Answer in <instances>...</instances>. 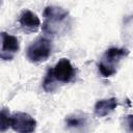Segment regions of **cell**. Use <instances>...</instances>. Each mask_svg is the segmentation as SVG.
Here are the masks:
<instances>
[{
  "instance_id": "cell-6",
  "label": "cell",
  "mask_w": 133,
  "mask_h": 133,
  "mask_svg": "<svg viewBox=\"0 0 133 133\" xmlns=\"http://www.w3.org/2000/svg\"><path fill=\"white\" fill-rule=\"evenodd\" d=\"M1 37V51H0V58L4 60H11L15 56V54L20 49L19 39L11 34H8L6 32L0 33Z\"/></svg>"
},
{
  "instance_id": "cell-2",
  "label": "cell",
  "mask_w": 133,
  "mask_h": 133,
  "mask_svg": "<svg viewBox=\"0 0 133 133\" xmlns=\"http://www.w3.org/2000/svg\"><path fill=\"white\" fill-rule=\"evenodd\" d=\"M129 50L125 48H109L103 55L102 60L98 64L100 74L105 77H111L116 73V65L118 62L128 56Z\"/></svg>"
},
{
  "instance_id": "cell-8",
  "label": "cell",
  "mask_w": 133,
  "mask_h": 133,
  "mask_svg": "<svg viewBox=\"0 0 133 133\" xmlns=\"http://www.w3.org/2000/svg\"><path fill=\"white\" fill-rule=\"evenodd\" d=\"M118 106V101L116 98H109V99H103L96 103L95 105V115L98 117H104L108 114H110L116 107Z\"/></svg>"
},
{
  "instance_id": "cell-11",
  "label": "cell",
  "mask_w": 133,
  "mask_h": 133,
  "mask_svg": "<svg viewBox=\"0 0 133 133\" xmlns=\"http://www.w3.org/2000/svg\"><path fill=\"white\" fill-rule=\"evenodd\" d=\"M43 87L46 91L50 92V91H54L56 88H57V82L55 81V79L53 78L50 70L48 71L44 81H43Z\"/></svg>"
},
{
  "instance_id": "cell-1",
  "label": "cell",
  "mask_w": 133,
  "mask_h": 133,
  "mask_svg": "<svg viewBox=\"0 0 133 133\" xmlns=\"http://www.w3.org/2000/svg\"><path fill=\"white\" fill-rule=\"evenodd\" d=\"M43 16L45 18L43 30L47 34L55 35L66 30L69 12L65 9L57 6H47Z\"/></svg>"
},
{
  "instance_id": "cell-4",
  "label": "cell",
  "mask_w": 133,
  "mask_h": 133,
  "mask_svg": "<svg viewBox=\"0 0 133 133\" xmlns=\"http://www.w3.org/2000/svg\"><path fill=\"white\" fill-rule=\"evenodd\" d=\"M10 127L17 133H33L36 121L26 112H15L10 115Z\"/></svg>"
},
{
  "instance_id": "cell-5",
  "label": "cell",
  "mask_w": 133,
  "mask_h": 133,
  "mask_svg": "<svg viewBox=\"0 0 133 133\" xmlns=\"http://www.w3.org/2000/svg\"><path fill=\"white\" fill-rule=\"evenodd\" d=\"M50 72L55 79V81L59 83H69L75 77L76 71L68 58H61L54 68L50 69Z\"/></svg>"
},
{
  "instance_id": "cell-7",
  "label": "cell",
  "mask_w": 133,
  "mask_h": 133,
  "mask_svg": "<svg viewBox=\"0 0 133 133\" xmlns=\"http://www.w3.org/2000/svg\"><path fill=\"white\" fill-rule=\"evenodd\" d=\"M19 22H20L21 26L26 31H29V32L37 31L41 26V21H39L38 17L29 9H25L22 11Z\"/></svg>"
},
{
  "instance_id": "cell-10",
  "label": "cell",
  "mask_w": 133,
  "mask_h": 133,
  "mask_svg": "<svg viewBox=\"0 0 133 133\" xmlns=\"http://www.w3.org/2000/svg\"><path fill=\"white\" fill-rule=\"evenodd\" d=\"M85 123H86L85 117L81 115H69L65 118V124L70 128H78L84 126Z\"/></svg>"
},
{
  "instance_id": "cell-12",
  "label": "cell",
  "mask_w": 133,
  "mask_h": 133,
  "mask_svg": "<svg viewBox=\"0 0 133 133\" xmlns=\"http://www.w3.org/2000/svg\"><path fill=\"white\" fill-rule=\"evenodd\" d=\"M1 3H2V2H1V1H0V5H1Z\"/></svg>"
},
{
  "instance_id": "cell-3",
  "label": "cell",
  "mask_w": 133,
  "mask_h": 133,
  "mask_svg": "<svg viewBox=\"0 0 133 133\" xmlns=\"http://www.w3.org/2000/svg\"><path fill=\"white\" fill-rule=\"evenodd\" d=\"M52 42L46 37H38L27 48L26 56L31 62L46 61L52 53Z\"/></svg>"
},
{
  "instance_id": "cell-9",
  "label": "cell",
  "mask_w": 133,
  "mask_h": 133,
  "mask_svg": "<svg viewBox=\"0 0 133 133\" xmlns=\"http://www.w3.org/2000/svg\"><path fill=\"white\" fill-rule=\"evenodd\" d=\"M10 113L7 108L0 110V132H5L10 128Z\"/></svg>"
}]
</instances>
